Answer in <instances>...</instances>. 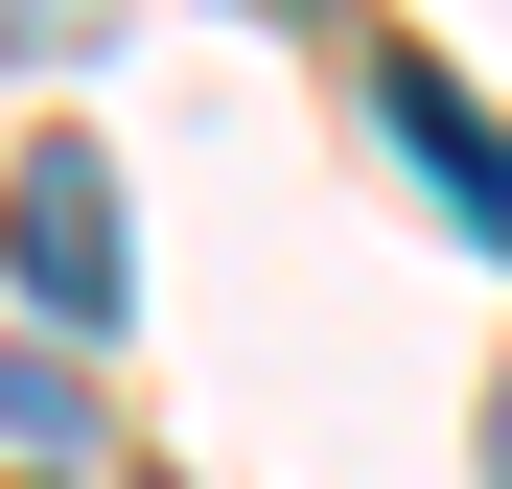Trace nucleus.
<instances>
[{"mask_svg":"<svg viewBox=\"0 0 512 489\" xmlns=\"http://www.w3.org/2000/svg\"><path fill=\"white\" fill-rule=\"evenodd\" d=\"M0 47H94V0H0Z\"/></svg>","mask_w":512,"mask_h":489,"instance_id":"7ed1b4c3","label":"nucleus"},{"mask_svg":"<svg viewBox=\"0 0 512 489\" xmlns=\"http://www.w3.org/2000/svg\"><path fill=\"white\" fill-rule=\"evenodd\" d=\"M489 489H512V373H489Z\"/></svg>","mask_w":512,"mask_h":489,"instance_id":"20e7f679","label":"nucleus"},{"mask_svg":"<svg viewBox=\"0 0 512 489\" xmlns=\"http://www.w3.org/2000/svg\"><path fill=\"white\" fill-rule=\"evenodd\" d=\"M396 163H419V187H443V210L489 233V257H512V140H489V117L443 94V70H396Z\"/></svg>","mask_w":512,"mask_h":489,"instance_id":"f03ea898","label":"nucleus"},{"mask_svg":"<svg viewBox=\"0 0 512 489\" xmlns=\"http://www.w3.org/2000/svg\"><path fill=\"white\" fill-rule=\"evenodd\" d=\"M0 257H24V303H47V326H117V303H140L117 163H94V140H24V187H0Z\"/></svg>","mask_w":512,"mask_h":489,"instance_id":"f257e3e1","label":"nucleus"},{"mask_svg":"<svg viewBox=\"0 0 512 489\" xmlns=\"http://www.w3.org/2000/svg\"><path fill=\"white\" fill-rule=\"evenodd\" d=\"M47 489H70V466H47Z\"/></svg>","mask_w":512,"mask_h":489,"instance_id":"39448f33","label":"nucleus"}]
</instances>
